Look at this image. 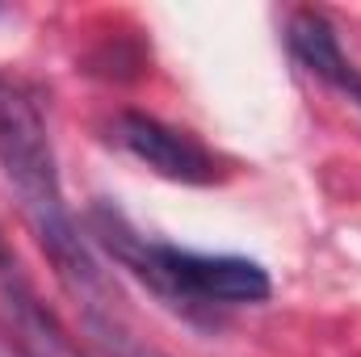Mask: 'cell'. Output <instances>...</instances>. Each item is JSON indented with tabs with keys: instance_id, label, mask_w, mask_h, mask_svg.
Wrapping results in <instances>:
<instances>
[{
	"instance_id": "5",
	"label": "cell",
	"mask_w": 361,
	"mask_h": 357,
	"mask_svg": "<svg viewBox=\"0 0 361 357\" xmlns=\"http://www.w3.org/2000/svg\"><path fill=\"white\" fill-rule=\"evenodd\" d=\"M286 42H290L294 59H298L311 76H319L324 85H336V89L349 92V85H353L357 72H353V63L345 59L341 38H336V25H332L324 13L298 8V13L290 17V25H286Z\"/></svg>"
},
{
	"instance_id": "6",
	"label": "cell",
	"mask_w": 361,
	"mask_h": 357,
	"mask_svg": "<svg viewBox=\"0 0 361 357\" xmlns=\"http://www.w3.org/2000/svg\"><path fill=\"white\" fill-rule=\"evenodd\" d=\"M97 341L109 349V357H164V353H156V349H147V345H139L122 324H114V328H97Z\"/></svg>"
},
{
	"instance_id": "7",
	"label": "cell",
	"mask_w": 361,
	"mask_h": 357,
	"mask_svg": "<svg viewBox=\"0 0 361 357\" xmlns=\"http://www.w3.org/2000/svg\"><path fill=\"white\" fill-rule=\"evenodd\" d=\"M349 92H353V101H357V105H361V72H357V76H353V85H349Z\"/></svg>"
},
{
	"instance_id": "4",
	"label": "cell",
	"mask_w": 361,
	"mask_h": 357,
	"mask_svg": "<svg viewBox=\"0 0 361 357\" xmlns=\"http://www.w3.org/2000/svg\"><path fill=\"white\" fill-rule=\"evenodd\" d=\"M0 294H4V320L13 328V341H17L21 357H80L72 337L63 332V324L38 303V294L30 290L21 269L0 277Z\"/></svg>"
},
{
	"instance_id": "2",
	"label": "cell",
	"mask_w": 361,
	"mask_h": 357,
	"mask_svg": "<svg viewBox=\"0 0 361 357\" xmlns=\"http://www.w3.org/2000/svg\"><path fill=\"white\" fill-rule=\"evenodd\" d=\"M0 169L21 198L25 223L38 214L63 210L59 160H55L47 122H42L34 97L4 72H0Z\"/></svg>"
},
{
	"instance_id": "1",
	"label": "cell",
	"mask_w": 361,
	"mask_h": 357,
	"mask_svg": "<svg viewBox=\"0 0 361 357\" xmlns=\"http://www.w3.org/2000/svg\"><path fill=\"white\" fill-rule=\"evenodd\" d=\"M92 231L122 265L135 269L156 294L173 303L235 307V303H265L273 290L265 265L248 257H206V253H189L173 244H152L147 236L130 231V223L109 206H92Z\"/></svg>"
},
{
	"instance_id": "3",
	"label": "cell",
	"mask_w": 361,
	"mask_h": 357,
	"mask_svg": "<svg viewBox=\"0 0 361 357\" xmlns=\"http://www.w3.org/2000/svg\"><path fill=\"white\" fill-rule=\"evenodd\" d=\"M114 131H118V143L139 164H147L160 177L180 181V185H210V181L219 177L214 156L193 135H185V131L160 122V118H152V114L126 109V114H118Z\"/></svg>"
}]
</instances>
